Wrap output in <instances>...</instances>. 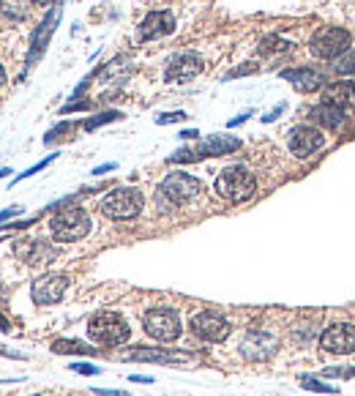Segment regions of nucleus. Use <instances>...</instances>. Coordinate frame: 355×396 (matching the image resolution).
Here are the masks:
<instances>
[{
  "label": "nucleus",
  "instance_id": "nucleus-1",
  "mask_svg": "<svg viewBox=\"0 0 355 396\" xmlns=\"http://www.w3.org/2000/svg\"><path fill=\"white\" fill-rule=\"evenodd\" d=\"M88 336L102 347H121L128 342V322L118 312H96L88 320Z\"/></svg>",
  "mask_w": 355,
  "mask_h": 396
},
{
  "label": "nucleus",
  "instance_id": "nucleus-2",
  "mask_svg": "<svg viewBox=\"0 0 355 396\" xmlns=\"http://www.w3.org/2000/svg\"><path fill=\"white\" fill-rule=\"evenodd\" d=\"M52 238L60 244H74L91 232V216L79 205H63L50 222Z\"/></svg>",
  "mask_w": 355,
  "mask_h": 396
},
{
  "label": "nucleus",
  "instance_id": "nucleus-3",
  "mask_svg": "<svg viewBox=\"0 0 355 396\" xmlns=\"http://www.w3.org/2000/svg\"><path fill=\"white\" fill-rule=\"evenodd\" d=\"M200 180L194 178V175L189 173H170L164 180H161V186H159V192H156V199H159V208L164 211H170V208H175V205H183V202H189V199H194L200 194Z\"/></svg>",
  "mask_w": 355,
  "mask_h": 396
},
{
  "label": "nucleus",
  "instance_id": "nucleus-4",
  "mask_svg": "<svg viewBox=\"0 0 355 396\" xmlns=\"http://www.w3.org/2000/svg\"><path fill=\"white\" fill-rule=\"evenodd\" d=\"M254 189H257V180L243 164L225 167L216 178V194L229 202H246L254 194Z\"/></svg>",
  "mask_w": 355,
  "mask_h": 396
},
{
  "label": "nucleus",
  "instance_id": "nucleus-5",
  "mask_svg": "<svg viewBox=\"0 0 355 396\" xmlns=\"http://www.w3.org/2000/svg\"><path fill=\"white\" fill-rule=\"evenodd\" d=\"M142 205H145V197H142V192L134 189V186L112 189V192H107L102 197V202H99L102 213L109 216V219H134V216H140Z\"/></svg>",
  "mask_w": 355,
  "mask_h": 396
},
{
  "label": "nucleus",
  "instance_id": "nucleus-6",
  "mask_svg": "<svg viewBox=\"0 0 355 396\" xmlns=\"http://www.w3.org/2000/svg\"><path fill=\"white\" fill-rule=\"evenodd\" d=\"M142 325H145V334L167 345V342H175L180 336V317H178L175 309H167V306H156V309H148L145 317H142Z\"/></svg>",
  "mask_w": 355,
  "mask_h": 396
},
{
  "label": "nucleus",
  "instance_id": "nucleus-7",
  "mask_svg": "<svg viewBox=\"0 0 355 396\" xmlns=\"http://www.w3.org/2000/svg\"><path fill=\"white\" fill-rule=\"evenodd\" d=\"M309 50L320 60H336V58H342L344 52L350 50V33L344 27H323V30L314 33Z\"/></svg>",
  "mask_w": 355,
  "mask_h": 396
},
{
  "label": "nucleus",
  "instance_id": "nucleus-8",
  "mask_svg": "<svg viewBox=\"0 0 355 396\" xmlns=\"http://www.w3.org/2000/svg\"><path fill=\"white\" fill-rule=\"evenodd\" d=\"M192 331L194 336H200L205 342H225L229 336V322L222 312H213V309H205L200 315L192 317Z\"/></svg>",
  "mask_w": 355,
  "mask_h": 396
},
{
  "label": "nucleus",
  "instance_id": "nucleus-9",
  "mask_svg": "<svg viewBox=\"0 0 355 396\" xmlns=\"http://www.w3.org/2000/svg\"><path fill=\"white\" fill-rule=\"evenodd\" d=\"M323 145H326V134H323L320 126L301 124L290 131V153L298 156V159H309L312 153H317Z\"/></svg>",
  "mask_w": 355,
  "mask_h": 396
},
{
  "label": "nucleus",
  "instance_id": "nucleus-10",
  "mask_svg": "<svg viewBox=\"0 0 355 396\" xmlns=\"http://www.w3.org/2000/svg\"><path fill=\"white\" fill-rule=\"evenodd\" d=\"M66 287H69V276L66 273H44L33 282L30 287V296L39 306H50L58 303L60 298L66 296Z\"/></svg>",
  "mask_w": 355,
  "mask_h": 396
},
{
  "label": "nucleus",
  "instance_id": "nucleus-11",
  "mask_svg": "<svg viewBox=\"0 0 355 396\" xmlns=\"http://www.w3.org/2000/svg\"><path fill=\"white\" fill-rule=\"evenodd\" d=\"M320 347L326 352H333V355H347L355 350V325L353 322H336L330 325L328 331H323L320 336Z\"/></svg>",
  "mask_w": 355,
  "mask_h": 396
},
{
  "label": "nucleus",
  "instance_id": "nucleus-12",
  "mask_svg": "<svg viewBox=\"0 0 355 396\" xmlns=\"http://www.w3.org/2000/svg\"><path fill=\"white\" fill-rule=\"evenodd\" d=\"M279 350V339L271 331H249L241 342V352L249 361H268Z\"/></svg>",
  "mask_w": 355,
  "mask_h": 396
},
{
  "label": "nucleus",
  "instance_id": "nucleus-13",
  "mask_svg": "<svg viewBox=\"0 0 355 396\" xmlns=\"http://www.w3.org/2000/svg\"><path fill=\"white\" fill-rule=\"evenodd\" d=\"M203 69H205V63L197 52H180V55H173V58L167 60L164 77H167V82H186V79L200 74Z\"/></svg>",
  "mask_w": 355,
  "mask_h": 396
},
{
  "label": "nucleus",
  "instance_id": "nucleus-14",
  "mask_svg": "<svg viewBox=\"0 0 355 396\" xmlns=\"http://www.w3.org/2000/svg\"><path fill=\"white\" fill-rule=\"evenodd\" d=\"M60 14H63V8L55 6L50 14L41 20V25L36 27V33H33V39H30V52H27V69L44 55V50H47V44H50V39H52V33H55V27H58V22H60Z\"/></svg>",
  "mask_w": 355,
  "mask_h": 396
},
{
  "label": "nucleus",
  "instance_id": "nucleus-15",
  "mask_svg": "<svg viewBox=\"0 0 355 396\" xmlns=\"http://www.w3.org/2000/svg\"><path fill=\"white\" fill-rule=\"evenodd\" d=\"M14 254L25 263V265H30V268H39V265H47V263H52L55 257H58V249L50 246L47 241H17V246H14Z\"/></svg>",
  "mask_w": 355,
  "mask_h": 396
},
{
  "label": "nucleus",
  "instance_id": "nucleus-16",
  "mask_svg": "<svg viewBox=\"0 0 355 396\" xmlns=\"http://www.w3.org/2000/svg\"><path fill=\"white\" fill-rule=\"evenodd\" d=\"M175 30V17L173 11H151L145 14V20L137 27V39L140 41H151V39H159V36H167Z\"/></svg>",
  "mask_w": 355,
  "mask_h": 396
},
{
  "label": "nucleus",
  "instance_id": "nucleus-17",
  "mask_svg": "<svg viewBox=\"0 0 355 396\" xmlns=\"http://www.w3.org/2000/svg\"><path fill=\"white\" fill-rule=\"evenodd\" d=\"M123 361H148V364H186L189 352L183 350H153V347H134L123 355Z\"/></svg>",
  "mask_w": 355,
  "mask_h": 396
},
{
  "label": "nucleus",
  "instance_id": "nucleus-18",
  "mask_svg": "<svg viewBox=\"0 0 355 396\" xmlns=\"http://www.w3.org/2000/svg\"><path fill=\"white\" fill-rule=\"evenodd\" d=\"M281 79L293 82L301 93H314V91H320V88L328 85L326 74L317 72V69H287V72H281Z\"/></svg>",
  "mask_w": 355,
  "mask_h": 396
},
{
  "label": "nucleus",
  "instance_id": "nucleus-19",
  "mask_svg": "<svg viewBox=\"0 0 355 396\" xmlns=\"http://www.w3.org/2000/svg\"><path fill=\"white\" fill-rule=\"evenodd\" d=\"M241 148V140L238 137H229V134H213V137H208L203 140L194 153H197V159H203V156H227L232 150Z\"/></svg>",
  "mask_w": 355,
  "mask_h": 396
},
{
  "label": "nucleus",
  "instance_id": "nucleus-20",
  "mask_svg": "<svg viewBox=\"0 0 355 396\" xmlns=\"http://www.w3.org/2000/svg\"><path fill=\"white\" fill-rule=\"evenodd\" d=\"M323 101L330 104V107H339V110L353 107L355 104V85L353 82H347V79H342V82H330V85H326Z\"/></svg>",
  "mask_w": 355,
  "mask_h": 396
},
{
  "label": "nucleus",
  "instance_id": "nucleus-21",
  "mask_svg": "<svg viewBox=\"0 0 355 396\" xmlns=\"http://www.w3.org/2000/svg\"><path fill=\"white\" fill-rule=\"evenodd\" d=\"M309 118L320 126V128H339V126L344 124V110L330 107V104H326V101H320L317 107L309 110Z\"/></svg>",
  "mask_w": 355,
  "mask_h": 396
},
{
  "label": "nucleus",
  "instance_id": "nucleus-22",
  "mask_svg": "<svg viewBox=\"0 0 355 396\" xmlns=\"http://www.w3.org/2000/svg\"><path fill=\"white\" fill-rule=\"evenodd\" d=\"M52 352H58V355H93V347L79 342V339H58V342H52Z\"/></svg>",
  "mask_w": 355,
  "mask_h": 396
},
{
  "label": "nucleus",
  "instance_id": "nucleus-23",
  "mask_svg": "<svg viewBox=\"0 0 355 396\" xmlns=\"http://www.w3.org/2000/svg\"><path fill=\"white\" fill-rule=\"evenodd\" d=\"M333 72L342 77V74H355V47L344 52L342 58H336L333 60Z\"/></svg>",
  "mask_w": 355,
  "mask_h": 396
},
{
  "label": "nucleus",
  "instance_id": "nucleus-24",
  "mask_svg": "<svg viewBox=\"0 0 355 396\" xmlns=\"http://www.w3.org/2000/svg\"><path fill=\"white\" fill-rule=\"evenodd\" d=\"M118 118H123V115L115 112V110H109V112H102V115L88 118V121L82 124V128H85V131H93V128H99V126H104V124H112V121H118Z\"/></svg>",
  "mask_w": 355,
  "mask_h": 396
},
{
  "label": "nucleus",
  "instance_id": "nucleus-25",
  "mask_svg": "<svg viewBox=\"0 0 355 396\" xmlns=\"http://www.w3.org/2000/svg\"><path fill=\"white\" fill-rule=\"evenodd\" d=\"M301 385H304L306 391H317V394H336V388H333V385L323 383V380H314V377H309V374L301 377Z\"/></svg>",
  "mask_w": 355,
  "mask_h": 396
},
{
  "label": "nucleus",
  "instance_id": "nucleus-26",
  "mask_svg": "<svg viewBox=\"0 0 355 396\" xmlns=\"http://www.w3.org/2000/svg\"><path fill=\"white\" fill-rule=\"evenodd\" d=\"M290 50V41H284L279 36H268V39H262V44H260V52L262 55H268V52H284Z\"/></svg>",
  "mask_w": 355,
  "mask_h": 396
},
{
  "label": "nucleus",
  "instance_id": "nucleus-27",
  "mask_svg": "<svg viewBox=\"0 0 355 396\" xmlns=\"http://www.w3.org/2000/svg\"><path fill=\"white\" fill-rule=\"evenodd\" d=\"M3 14L6 17H11V20H25V6H20V0H6V6H3Z\"/></svg>",
  "mask_w": 355,
  "mask_h": 396
},
{
  "label": "nucleus",
  "instance_id": "nucleus-28",
  "mask_svg": "<svg viewBox=\"0 0 355 396\" xmlns=\"http://www.w3.org/2000/svg\"><path fill=\"white\" fill-rule=\"evenodd\" d=\"M55 159H58V153H52V156H47V159H44V161H39V164H36V167H30V170H25V173H20V175H17V178H14V180H11V183H20V180H25V178H30V175L41 173V170H44V167H47V164H52V161H55Z\"/></svg>",
  "mask_w": 355,
  "mask_h": 396
},
{
  "label": "nucleus",
  "instance_id": "nucleus-29",
  "mask_svg": "<svg viewBox=\"0 0 355 396\" xmlns=\"http://www.w3.org/2000/svg\"><path fill=\"white\" fill-rule=\"evenodd\" d=\"M246 74H257V63H243V66H238L235 72H229L225 79H235V77H246Z\"/></svg>",
  "mask_w": 355,
  "mask_h": 396
},
{
  "label": "nucleus",
  "instance_id": "nucleus-30",
  "mask_svg": "<svg viewBox=\"0 0 355 396\" xmlns=\"http://www.w3.org/2000/svg\"><path fill=\"white\" fill-rule=\"evenodd\" d=\"M72 128H74V126H72V124H60V126H55V128H52L50 134L44 137V143H47V145H52V140H58V137H60L63 131H72Z\"/></svg>",
  "mask_w": 355,
  "mask_h": 396
},
{
  "label": "nucleus",
  "instance_id": "nucleus-31",
  "mask_svg": "<svg viewBox=\"0 0 355 396\" xmlns=\"http://www.w3.org/2000/svg\"><path fill=\"white\" fill-rule=\"evenodd\" d=\"M72 371H76V374H102V369L99 367H93V364H72Z\"/></svg>",
  "mask_w": 355,
  "mask_h": 396
},
{
  "label": "nucleus",
  "instance_id": "nucleus-32",
  "mask_svg": "<svg viewBox=\"0 0 355 396\" xmlns=\"http://www.w3.org/2000/svg\"><path fill=\"white\" fill-rule=\"evenodd\" d=\"M186 118V112H167V115H159L156 118V124L164 126V124H178V121H183Z\"/></svg>",
  "mask_w": 355,
  "mask_h": 396
},
{
  "label": "nucleus",
  "instance_id": "nucleus-33",
  "mask_svg": "<svg viewBox=\"0 0 355 396\" xmlns=\"http://www.w3.org/2000/svg\"><path fill=\"white\" fill-rule=\"evenodd\" d=\"M284 107H287V104H279V107H274V110H271V112H268V115L262 118V124H271V121H276L281 112H284Z\"/></svg>",
  "mask_w": 355,
  "mask_h": 396
},
{
  "label": "nucleus",
  "instance_id": "nucleus-34",
  "mask_svg": "<svg viewBox=\"0 0 355 396\" xmlns=\"http://www.w3.org/2000/svg\"><path fill=\"white\" fill-rule=\"evenodd\" d=\"M20 213H22V208H20V205L6 208V211H0V222H6V219H11V216H20Z\"/></svg>",
  "mask_w": 355,
  "mask_h": 396
},
{
  "label": "nucleus",
  "instance_id": "nucleus-35",
  "mask_svg": "<svg viewBox=\"0 0 355 396\" xmlns=\"http://www.w3.org/2000/svg\"><path fill=\"white\" fill-rule=\"evenodd\" d=\"M0 355H6V358H17V361H25L27 355L25 352H14V350H8V347L0 345Z\"/></svg>",
  "mask_w": 355,
  "mask_h": 396
},
{
  "label": "nucleus",
  "instance_id": "nucleus-36",
  "mask_svg": "<svg viewBox=\"0 0 355 396\" xmlns=\"http://www.w3.org/2000/svg\"><path fill=\"white\" fill-rule=\"evenodd\" d=\"M93 394L96 396H131L126 391H112V388H93Z\"/></svg>",
  "mask_w": 355,
  "mask_h": 396
},
{
  "label": "nucleus",
  "instance_id": "nucleus-37",
  "mask_svg": "<svg viewBox=\"0 0 355 396\" xmlns=\"http://www.w3.org/2000/svg\"><path fill=\"white\" fill-rule=\"evenodd\" d=\"M249 118H252V110H249V112H243V115H238V118H232L227 126H229V128H235V126H241L243 121H249Z\"/></svg>",
  "mask_w": 355,
  "mask_h": 396
},
{
  "label": "nucleus",
  "instance_id": "nucleus-38",
  "mask_svg": "<svg viewBox=\"0 0 355 396\" xmlns=\"http://www.w3.org/2000/svg\"><path fill=\"white\" fill-rule=\"evenodd\" d=\"M197 134H200L197 128H183L178 137H180V140H197Z\"/></svg>",
  "mask_w": 355,
  "mask_h": 396
},
{
  "label": "nucleus",
  "instance_id": "nucleus-39",
  "mask_svg": "<svg viewBox=\"0 0 355 396\" xmlns=\"http://www.w3.org/2000/svg\"><path fill=\"white\" fill-rule=\"evenodd\" d=\"M115 170V164H102V167H96L93 170V175H104V173H112Z\"/></svg>",
  "mask_w": 355,
  "mask_h": 396
},
{
  "label": "nucleus",
  "instance_id": "nucleus-40",
  "mask_svg": "<svg viewBox=\"0 0 355 396\" xmlns=\"http://www.w3.org/2000/svg\"><path fill=\"white\" fill-rule=\"evenodd\" d=\"M134 383H153V377H145V374H131Z\"/></svg>",
  "mask_w": 355,
  "mask_h": 396
},
{
  "label": "nucleus",
  "instance_id": "nucleus-41",
  "mask_svg": "<svg viewBox=\"0 0 355 396\" xmlns=\"http://www.w3.org/2000/svg\"><path fill=\"white\" fill-rule=\"evenodd\" d=\"M0 328H3V331H11V322L6 320V317H3V315H0Z\"/></svg>",
  "mask_w": 355,
  "mask_h": 396
},
{
  "label": "nucleus",
  "instance_id": "nucleus-42",
  "mask_svg": "<svg viewBox=\"0 0 355 396\" xmlns=\"http://www.w3.org/2000/svg\"><path fill=\"white\" fill-rule=\"evenodd\" d=\"M3 82H6V69L0 66V88H3Z\"/></svg>",
  "mask_w": 355,
  "mask_h": 396
},
{
  "label": "nucleus",
  "instance_id": "nucleus-43",
  "mask_svg": "<svg viewBox=\"0 0 355 396\" xmlns=\"http://www.w3.org/2000/svg\"><path fill=\"white\" fill-rule=\"evenodd\" d=\"M33 3H39V6H50L52 0H33Z\"/></svg>",
  "mask_w": 355,
  "mask_h": 396
},
{
  "label": "nucleus",
  "instance_id": "nucleus-44",
  "mask_svg": "<svg viewBox=\"0 0 355 396\" xmlns=\"http://www.w3.org/2000/svg\"><path fill=\"white\" fill-rule=\"evenodd\" d=\"M6 175H8V167H3V170H0V178H6Z\"/></svg>",
  "mask_w": 355,
  "mask_h": 396
}]
</instances>
